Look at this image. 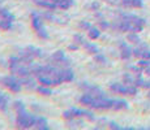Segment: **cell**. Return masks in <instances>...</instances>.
Segmentation results:
<instances>
[{
	"instance_id": "cell-9",
	"label": "cell",
	"mask_w": 150,
	"mask_h": 130,
	"mask_svg": "<svg viewBox=\"0 0 150 130\" xmlns=\"http://www.w3.org/2000/svg\"><path fill=\"white\" fill-rule=\"evenodd\" d=\"M63 78H64V82H69V81H73L74 74L71 69H64L63 70Z\"/></svg>"
},
{
	"instance_id": "cell-29",
	"label": "cell",
	"mask_w": 150,
	"mask_h": 130,
	"mask_svg": "<svg viewBox=\"0 0 150 130\" xmlns=\"http://www.w3.org/2000/svg\"><path fill=\"white\" fill-rule=\"evenodd\" d=\"M90 8H93V9H98V8H99V4H98V3H93V4L90 5Z\"/></svg>"
},
{
	"instance_id": "cell-20",
	"label": "cell",
	"mask_w": 150,
	"mask_h": 130,
	"mask_svg": "<svg viewBox=\"0 0 150 130\" xmlns=\"http://www.w3.org/2000/svg\"><path fill=\"white\" fill-rule=\"evenodd\" d=\"M94 59H96V61L99 63V64H106V61H107V60H106V57L103 56V55H100V53H97Z\"/></svg>"
},
{
	"instance_id": "cell-19",
	"label": "cell",
	"mask_w": 150,
	"mask_h": 130,
	"mask_svg": "<svg viewBox=\"0 0 150 130\" xmlns=\"http://www.w3.org/2000/svg\"><path fill=\"white\" fill-rule=\"evenodd\" d=\"M13 107H14V109H16V112L17 113H20V112H24L25 111V105L22 104L21 102H16L13 104Z\"/></svg>"
},
{
	"instance_id": "cell-6",
	"label": "cell",
	"mask_w": 150,
	"mask_h": 130,
	"mask_svg": "<svg viewBox=\"0 0 150 130\" xmlns=\"http://www.w3.org/2000/svg\"><path fill=\"white\" fill-rule=\"evenodd\" d=\"M133 56L138 57V59L150 60V51L146 48H136V50H133Z\"/></svg>"
},
{
	"instance_id": "cell-5",
	"label": "cell",
	"mask_w": 150,
	"mask_h": 130,
	"mask_svg": "<svg viewBox=\"0 0 150 130\" xmlns=\"http://www.w3.org/2000/svg\"><path fill=\"white\" fill-rule=\"evenodd\" d=\"M120 51H122V59L123 60H128L129 57L133 55V50H132L128 44H125L124 42L120 43Z\"/></svg>"
},
{
	"instance_id": "cell-13",
	"label": "cell",
	"mask_w": 150,
	"mask_h": 130,
	"mask_svg": "<svg viewBox=\"0 0 150 130\" xmlns=\"http://www.w3.org/2000/svg\"><path fill=\"white\" fill-rule=\"evenodd\" d=\"M64 59H65V56H64V52L63 51H56L52 55V60H55V61H57V63H62Z\"/></svg>"
},
{
	"instance_id": "cell-21",
	"label": "cell",
	"mask_w": 150,
	"mask_h": 130,
	"mask_svg": "<svg viewBox=\"0 0 150 130\" xmlns=\"http://www.w3.org/2000/svg\"><path fill=\"white\" fill-rule=\"evenodd\" d=\"M144 5L142 0H131V7L133 8H141Z\"/></svg>"
},
{
	"instance_id": "cell-26",
	"label": "cell",
	"mask_w": 150,
	"mask_h": 130,
	"mask_svg": "<svg viewBox=\"0 0 150 130\" xmlns=\"http://www.w3.org/2000/svg\"><path fill=\"white\" fill-rule=\"evenodd\" d=\"M99 26L102 29H107V27H110V24H108V22H106V21H100L99 22Z\"/></svg>"
},
{
	"instance_id": "cell-25",
	"label": "cell",
	"mask_w": 150,
	"mask_h": 130,
	"mask_svg": "<svg viewBox=\"0 0 150 130\" xmlns=\"http://www.w3.org/2000/svg\"><path fill=\"white\" fill-rule=\"evenodd\" d=\"M80 27L81 29H86V30H90V24H89V22H81V24H80Z\"/></svg>"
},
{
	"instance_id": "cell-17",
	"label": "cell",
	"mask_w": 150,
	"mask_h": 130,
	"mask_svg": "<svg viewBox=\"0 0 150 130\" xmlns=\"http://www.w3.org/2000/svg\"><path fill=\"white\" fill-rule=\"evenodd\" d=\"M12 27V21H9V20H3V21H0V29H3V30H8V29Z\"/></svg>"
},
{
	"instance_id": "cell-12",
	"label": "cell",
	"mask_w": 150,
	"mask_h": 130,
	"mask_svg": "<svg viewBox=\"0 0 150 130\" xmlns=\"http://www.w3.org/2000/svg\"><path fill=\"white\" fill-rule=\"evenodd\" d=\"M83 48H85L86 51L89 52V53H94V55H97L98 52V48L96 47L94 44H91V43H83Z\"/></svg>"
},
{
	"instance_id": "cell-22",
	"label": "cell",
	"mask_w": 150,
	"mask_h": 130,
	"mask_svg": "<svg viewBox=\"0 0 150 130\" xmlns=\"http://www.w3.org/2000/svg\"><path fill=\"white\" fill-rule=\"evenodd\" d=\"M138 66H141V68H149L150 66V61L146 59H141L140 61H138Z\"/></svg>"
},
{
	"instance_id": "cell-15",
	"label": "cell",
	"mask_w": 150,
	"mask_h": 130,
	"mask_svg": "<svg viewBox=\"0 0 150 130\" xmlns=\"http://www.w3.org/2000/svg\"><path fill=\"white\" fill-rule=\"evenodd\" d=\"M37 90H38V92L39 94H42V95H51L52 94V91H51V89L48 87V86H39L38 89H37Z\"/></svg>"
},
{
	"instance_id": "cell-14",
	"label": "cell",
	"mask_w": 150,
	"mask_h": 130,
	"mask_svg": "<svg viewBox=\"0 0 150 130\" xmlns=\"http://www.w3.org/2000/svg\"><path fill=\"white\" fill-rule=\"evenodd\" d=\"M8 108V98L5 95H0V111H5Z\"/></svg>"
},
{
	"instance_id": "cell-3",
	"label": "cell",
	"mask_w": 150,
	"mask_h": 130,
	"mask_svg": "<svg viewBox=\"0 0 150 130\" xmlns=\"http://www.w3.org/2000/svg\"><path fill=\"white\" fill-rule=\"evenodd\" d=\"M110 90L116 92V94H123V95H136L137 89L134 86H124L122 83H111L110 85Z\"/></svg>"
},
{
	"instance_id": "cell-8",
	"label": "cell",
	"mask_w": 150,
	"mask_h": 130,
	"mask_svg": "<svg viewBox=\"0 0 150 130\" xmlns=\"http://www.w3.org/2000/svg\"><path fill=\"white\" fill-rule=\"evenodd\" d=\"M125 108H128V103H127L125 100H114L112 109H116V111H119V109H125Z\"/></svg>"
},
{
	"instance_id": "cell-7",
	"label": "cell",
	"mask_w": 150,
	"mask_h": 130,
	"mask_svg": "<svg viewBox=\"0 0 150 130\" xmlns=\"http://www.w3.org/2000/svg\"><path fill=\"white\" fill-rule=\"evenodd\" d=\"M33 128H35V129H48L47 121H46L43 117H35V121H34Z\"/></svg>"
},
{
	"instance_id": "cell-16",
	"label": "cell",
	"mask_w": 150,
	"mask_h": 130,
	"mask_svg": "<svg viewBox=\"0 0 150 130\" xmlns=\"http://www.w3.org/2000/svg\"><path fill=\"white\" fill-rule=\"evenodd\" d=\"M89 37H90L91 39H97L100 37V31L98 30V29H94V27H90V30H89Z\"/></svg>"
},
{
	"instance_id": "cell-23",
	"label": "cell",
	"mask_w": 150,
	"mask_h": 130,
	"mask_svg": "<svg viewBox=\"0 0 150 130\" xmlns=\"http://www.w3.org/2000/svg\"><path fill=\"white\" fill-rule=\"evenodd\" d=\"M74 43H76V44H83V38L81 35H74Z\"/></svg>"
},
{
	"instance_id": "cell-31",
	"label": "cell",
	"mask_w": 150,
	"mask_h": 130,
	"mask_svg": "<svg viewBox=\"0 0 150 130\" xmlns=\"http://www.w3.org/2000/svg\"><path fill=\"white\" fill-rule=\"evenodd\" d=\"M108 1H111V0H108Z\"/></svg>"
},
{
	"instance_id": "cell-27",
	"label": "cell",
	"mask_w": 150,
	"mask_h": 130,
	"mask_svg": "<svg viewBox=\"0 0 150 130\" xmlns=\"http://www.w3.org/2000/svg\"><path fill=\"white\" fill-rule=\"evenodd\" d=\"M129 69H131V70H133V72H137L138 74L141 73V69H140V68H137V66H129Z\"/></svg>"
},
{
	"instance_id": "cell-10",
	"label": "cell",
	"mask_w": 150,
	"mask_h": 130,
	"mask_svg": "<svg viewBox=\"0 0 150 130\" xmlns=\"http://www.w3.org/2000/svg\"><path fill=\"white\" fill-rule=\"evenodd\" d=\"M0 16H1L3 18L9 20V21H12V22L14 21V16L8 9H0Z\"/></svg>"
},
{
	"instance_id": "cell-30",
	"label": "cell",
	"mask_w": 150,
	"mask_h": 130,
	"mask_svg": "<svg viewBox=\"0 0 150 130\" xmlns=\"http://www.w3.org/2000/svg\"><path fill=\"white\" fill-rule=\"evenodd\" d=\"M77 48H79V46H77L76 44V43H74V44H71V46H69V50H77Z\"/></svg>"
},
{
	"instance_id": "cell-18",
	"label": "cell",
	"mask_w": 150,
	"mask_h": 130,
	"mask_svg": "<svg viewBox=\"0 0 150 130\" xmlns=\"http://www.w3.org/2000/svg\"><path fill=\"white\" fill-rule=\"evenodd\" d=\"M128 40L129 42H132V43H134V44H138V43L141 42L140 38L136 35V33H132V34H129L128 35Z\"/></svg>"
},
{
	"instance_id": "cell-2",
	"label": "cell",
	"mask_w": 150,
	"mask_h": 130,
	"mask_svg": "<svg viewBox=\"0 0 150 130\" xmlns=\"http://www.w3.org/2000/svg\"><path fill=\"white\" fill-rule=\"evenodd\" d=\"M31 25H33V27H34V30L37 31V34H38L41 38H47V31H46V29H45V26H43V22H42V20H41V17H39V14L38 13H35V12H33L31 13Z\"/></svg>"
},
{
	"instance_id": "cell-11",
	"label": "cell",
	"mask_w": 150,
	"mask_h": 130,
	"mask_svg": "<svg viewBox=\"0 0 150 130\" xmlns=\"http://www.w3.org/2000/svg\"><path fill=\"white\" fill-rule=\"evenodd\" d=\"M73 0H60L59 3H57V7L62 8V9H68L71 5H73Z\"/></svg>"
},
{
	"instance_id": "cell-4",
	"label": "cell",
	"mask_w": 150,
	"mask_h": 130,
	"mask_svg": "<svg viewBox=\"0 0 150 130\" xmlns=\"http://www.w3.org/2000/svg\"><path fill=\"white\" fill-rule=\"evenodd\" d=\"M3 82H4V85L13 92H18L20 90H21V83H20V81L16 79L13 76L5 77L4 79H3Z\"/></svg>"
},
{
	"instance_id": "cell-1",
	"label": "cell",
	"mask_w": 150,
	"mask_h": 130,
	"mask_svg": "<svg viewBox=\"0 0 150 130\" xmlns=\"http://www.w3.org/2000/svg\"><path fill=\"white\" fill-rule=\"evenodd\" d=\"M35 117L29 115L26 111L20 112L18 116H17V126L21 129H28V128H33Z\"/></svg>"
},
{
	"instance_id": "cell-28",
	"label": "cell",
	"mask_w": 150,
	"mask_h": 130,
	"mask_svg": "<svg viewBox=\"0 0 150 130\" xmlns=\"http://www.w3.org/2000/svg\"><path fill=\"white\" fill-rule=\"evenodd\" d=\"M110 128H111V129H122L120 126H117V124H115V122H111V124H110Z\"/></svg>"
},
{
	"instance_id": "cell-24",
	"label": "cell",
	"mask_w": 150,
	"mask_h": 130,
	"mask_svg": "<svg viewBox=\"0 0 150 130\" xmlns=\"http://www.w3.org/2000/svg\"><path fill=\"white\" fill-rule=\"evenodd\" d=\"M124 81H125L127 83H134V79L129 76V74H125V76H124Z\"/></svg>"
}]
</instances>
